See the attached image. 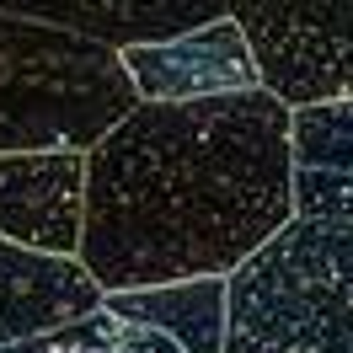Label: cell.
<instances>
[{"label":"cell","instance_id":"1","mask_svg":"<svg viewBox=\"0 0 353 353\" xmlns=\"http://www.w3.org/2000/svg\"><path fill=\"white\" fill-rule=\"evenodd\" d=\"M289 220V108L279 97L257 86L139 102L86 150L75 263L102 294L230 279Z\"/></svg>","mask_w":353,"mask_h":353},{"label":"cell","instance_id":"2","mask_svg":"<svg viewBox=\"0 0 353 353\" xmlns=\"http://www.w3.org/2000/svg\"><path fill=\"white\" fill-rule=\"evenodd\" d=\"M134 108L118 48L0 11V155H86Z\"/></svg>","mask_w":353,"mask_h":353},{"label":"cell","instance_id":"3","mask_svg":"<svg viewBox=\"0 0 353 353\" xmlns=\"http://www.w3.org/2000/svg\"><path fill=\"white\" fill-rule=\"evenodd\" d=\"M220 353H353V220L279 225L225 279Z\"/></svg>","mask_w":353,"mask_h":353},{"label":"cell","instance_id":"4","mask_svg":"<svg viewBox=\"0 0 353 353\" xmlns=\"http://www.w3.org/2000/svg\"><path fill=\"white\" fill-rule=\"evenodd\" d=\"M230 22L284 108L353 102V0H246Z\"/></svg>","mask_w":353,"mask_h":353},{"label":"cell","instance_id":"5","mask_svg":"<svg viewBox=\"0 0 353 353\" xmlns=\"http://www.w3.org/2000/svg\"><path fill=\"white\" fill-rule=\"evenodd\" d=\"M118 54L139 102H209V97L257 91V59L230 17L161 38V43L118 48Z\"/></svg>","mask_w":353,"mask_h":353},{"label":"cell","instance_id":"6","mask_svg":"<svg viewBox=\"0 0 353 353\" xmlns=\"http://www.w3.org/2000/svg\"><path fill=\"white\" fill-rule=\"evenodd\" d=\"M97 305H102V289L91 284V273L75 257L0 236V348L70 327Z\"/></svg>","mask_w":353,"mask_h":353},{"label":"cell","instance_id":"7","mask_svg":"<svg viewBox=\"0 0 353 353\" xmlns=\"http://www.w3.org/2000/svg\"><path fill=\"white\" fill-rule=\"evenodd\" d=\"M289 203L300 220H353V102L289 108Z\"/></svg>","mask_w":353,"mask_h":353},{"label":"cell","instance_id":"8","mask_svg":"<svg viewBox=\"0 0 353 353\" xmlns=\"http://www.w3.org/2000/svg\"><path fill=\"white\" fill-rule=\"evenodd\" d=\"M236 6L246 0H0V11L86 32L108 48L161 43V38L220 22V17H236Z\"/></svg>","mask_w":353,"mask_h":353},{"label":"cell","instance_id":"9","mask_svg":"<svg viewBox=\"0 0 353 353\" xmlns=\"http://www.w3.org/2000/svg\"><path fill=\"white\" fill-rule=\"evenodd\" d=\"M102 310L176 343L182 353H220L225 348V279H176L102 294Z\"/></svg>","mask_w":353,"mask_h":353}]
</instances>
